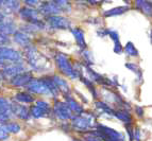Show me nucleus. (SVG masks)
Instances as JSON below:
<instances>
[{
  "label": "nucleus",
  "mask_w": 152,
  "mask_h": 141,
  "mask_svg": "<svg viewBox=\"0 0 152 141\" xmlns=\"http://www.w3.org/2000/svg\"><path fill=\"white\" fill-rule=\"evenodd\" d=\"M82 139H83V141H102L99 137L95 136V135H93V134H91V133L84 134Z\"/></svg>",
  "instance_id": "nucleus-34"
},
{
  "label": "nucleus",
  "mask_w": 152,
  "mask_h": 141,
  "mask_svg": "<svg viewBox=\"0 0 152 141\" xmlns=\"http://www.w3.org/2000/svg\"><path fill=\"white\" fill-rule=\"evenodd\" d=\"M21 8V2L17 0H3V3L1 5L0 10L7 15H12L18 13L19 9Z\"/></svg>",
  "instance_id": "nucleus-19"
},
{
  "label": "nucleus",
  "mask_w": 152,
  "mask_h": 141,
  "mask_svg": "<svg viewBox=\"0 0 152 141\" xmlns=\"http://www.w3.org/2000/svg\"><path fill=\"white\" fill-rule=\"evenodd\" d=\"M107 36L113 40L114 43V46L116 45H120V36L119 33L117 32L116 30H113V29H107Z\"/></svg>",
  "instance_id": "nucleus-32"
},
{
  "label": "nucleus",
  "mask_w": 152,
  "mask_h": 141,
  "mask_svg": "<svg viewBox=\"0 0 152 141\" xmlns=\"http://www.w3.org/2000/svg\"><path fill=\"white\" fill-rule=\"evenodd\" d=\"M12 40L18 47H20V48L23 49H26L27 47L32 45V41H33L31 35H29V34H27V33L23 32L20 30H16L14 32V34L12 35Z\"/></svg>",
  "instance_id": "nucleus-16"
},
{
  "label": "nucleus",
  "mask_w": 152,
  "mask_h": 141,
  "mask_svg": "<svg viewBox=\"0 0 152 141\" xmlns=\"http://www.w3.org/2000/svg\"><path fill=\"white\" fill-rule=\"evenodd\" d=\"M88 133L99 137L102 141H126V137L122 133L98 122L95 124V129Z\"/></svg>",
  "instance_id": "nucleus-4"
},
{
  "label": "nucleus",
  "mask_w": 152,
  "mask_h": 141,
  "mask_svg": "<svg viewBox=\"0 0 152 141\" xmlns=\"http://www.w3.org/2000/svg\"><path fill=\"white\" fill-rule=\"evenodd\" d=\"M134 7L136 10L140 11V12L146 15L147 17H151L152 15V3L150 1H142V0H137L134 2Z\"/></svg>",
  "instance_id": "nucleus-24"
},
{
  "label": "nucleus",
  "mask_w": 152,
  "mask_h": 141,
  "mask_svg": "<svg viewBox=\"0 0 152 141\" xmlns=\"http://www.w3.org/2000/svg\"><path fill=\"white\" fill-rule=\"evenodd\" d=\"M0 62L4 65L12 63L23 62V55L21 51L10 47V46H0Z\"/></svg>",
  "instance_id": "nucleus-7"
},
{
  "label": "nucleus",
  "mask_w": 152,
  "mask_h": 141,
  "mask_svg": "<svg viewBox=\"0 0 152 141\" xmlns=\"http://www.w3.org/2000/svg\"><path fill=\"white\" fill-rule=\"evenodd\" d=\"M0 71H1V73H2L5 78H9V80H10L13 76H17V74H19V73L26 71V64H25V62L7 64Z\"/></svg>",
  "instance_id": "nucleus-14"
},
{
  "label": "nucleus",
  "mask_w": 152,
  "mask_h": 141,
  "mask_svg": "<svg viewBox=\"0 0 152 141\" xmlns=\"http://www.w3.org/2000/svg\"><path fill=\"white\" fill-rule=\"evenodd\" d=\"M26 90L29 91L33 96H42V97H50V92L47 87V84L45 82L44 76L41 78H36L33 76L31 81L28 83V85L26 86Z\"/></svg>",
  "instance_id": "nucleus-8"
},
{
  "label": "nucleus",
  "mask_w": 152,
  "mask_h": 141,
  "mask_svg": "<svg viewBox=\"0 0 152 141\" xmlns=\"http://www.w3.org/2000/svg\"><path fill=\"white\" fill-rule=\"evenodd\" d=\"M31 118L42 119L51 115V104L44 99H35L34 104L29 107Z\"/></svg>",
  "instance_id": "nucleus-6"
},
{
  "label": "nucleus",
  "mask_w": 152,
  "mask_h": 141,
  "mask_svg": "<svg viewBox=\"0 0 152 141\" xmlns=\"http://www.w3.org/2000/svg\"><path fill=\"white\" fill-rule=\"evenodd\" d=\"M17 14L19 16V18L25 21V23H32L39 19H43L37 9L29 8V7H26V5H21V8L19 9Z\"/></svg>",
  "instance_id": "nucleus-10"
},
{
  "label": "nucleus",
  "mask_w": 152,
  "mask_h": 141,
  "mask_svg": "<svg viewBox=\"0 0 152 141\" xmlns=\"http://www.w3.org/2000/svg\"><path fill=\"white\" fill-rule=\"evenodd\" d=\"M131 7L130 5H118V7H114V8L107 9V10L103 11L102 16L104 18H110V17H115V16H120L124 13H127L128 11H130Z\"/></svg>",
  "instance_id": "nucleus-23"
},
{
  "label": "nucleus",
  "mask_w": 152,
  "mask_h": 141,
  "mask_svg": "<svg viewBox=\"0 0 152 141\" xmlns=\"http://www.w3.org/2000/svg\"><path fill=\"white\" fill-rule=\"evenodd\" d=\"M23 55V60H26V63L28 64L32 71L44 72L46 70L47 60H46L45 56L38 51V49L33 44L25 49V54Z\"/></svg>",
  "instance_id": "nucleus-3"
},
{
  "label": "nucleus",
  "mask_w": 152,
  "mask_h": 141,
  "mask_svg": "<svg viewBox=\"0 0 152 141\" xmlns=\"http://www.w3.org/2000/svg\"><path fill=\"white\" fill-rule=\"evenodd\" d=\"M51 113L54 116V118L61 121L62 123L64 122H69L71 117L74 116L68 106L61 99H54L53 104L51 105Z\"/></svg>",
  "instance_id": "nucleus-5"
},
{
  "label": "nucleus",
  "mask_w": 152,
  "mask_h": 141,
  "mask_svg": "<svg viewBox=\"0 0 152 141\" xmlns=\"http://www.w3.org/2000/svg\"><path fill=\"white\" fill-rule=\"evenodd\" d=\"M51 78L52 81L54 82L56 86L58 87V91L61 93L62 96H65V94H69L71 93V87L69 85V83L67 82L66 78H64V76H62L61 74H53V76H51Z\"/></svg>",
  "instance_id": "nucleus-17"
},
{
  "label": "nucleus",
  "mask_w": 152,
  "mask_h": 141,
  "mask_svg": "<svg viewBox=\"0 0 152 141\" xmlns=\"http://www.w3.org/2000/svg\"><path fill=\"white\" fill-rule=\"evenodd\" d=\"M53 62L58 73H61L62 76L69 78L70 80L79 78L78 73L74 67V63L71 62V57L68 54L62 51H56L53 55Z\"/></svg>",
  "instance_id": "nucleus-2"
},
{
  "label": "nucleus",
  "mask_w": 152,
  "mask_h": 141,
  "mask_svg": "<svg viewBox=\"0 0 152 141\" xmlns=\"http://www.w3.org/2000/svg\"><path fill=\"white\" fill-rule=\"evenodd\" d=\"M124 52L127 54L128 56H131V57H138L140 55V52H138V49L135 47V45L132 41H128L124 47Z\"/></svg>",
  "instance_id": "nucleus-27"
},
{
  "label": "nucleus",
  "mask_w": 152,
  "mask_h": 141,
  "mask_svg": "<svg viewBox=\"0 0 152 141\" xmlns=\"http://www.w3.org/2000/svg\"><path fill=\"white\" fill-rule=\"evenodd\" d=\"M54 2L56 3L62 13H70L72 11V3L66 0H56Z\"/></svg>",
  "instance_id": "nucleus-29"
},
{
  "label": "nucleus",
  "mask_w": 152,
  "mask_h": 141,
  "mask_svg": "<svg viewBox=\"0 0 152 141\" xmlns=\"http://www.w3.org/2000/svg\"><path fill=\"white\" fill-rule=\"evenodd\" d=\"M37 10L42 17H49L53 15H61L62 12L54 1H44L37 7Z\"/></svg>",
  "instance_id": "nucleus-12"
},
{
  "label": "nucleus",
  "mask_w": 152,
  "mask_h": 141,
  "mask_svg": "<svg viewBox=\"0 0 152 141\" xmlns=\"http://www.w3.org/2000/svg\"><path fill=\"white\" fill-rule=\"evenodd\" d=\"M11 102L4 97H0V113H10Z\"/></svg>",
  "instance_id": "nucleus-31"
},
{
  "label": "nucleus",
  "mask_w": 152,
  "mask_h": 141,
  "mask_svg": "<svg viewBox=\"0 0 152 141\" xmlns=\"http://www.w3.org/2000/svg\"><path fill=\"white\" fill-rule=\"evenodd\" d=\"M116 119H118L119 121H121L122 123H124L126 125H132L133 123V117H132L130 110H126V109H120V108H114L113 110V115Z\"/></svg>",
  "instance_id": "nucleus-22"
},
{
  "label": "nucleus",
  "mask_w": 152,
  "mask_h": 141,
  "mask_svg": "<svg viewBox=\"0 0 152 141\" xmlns=\"http://www.w3.org/2000/svg\"><path fill=\"white\" fill-rule=\"evenodd\" d=\"M32 78H33L32 71L26 70L23 72L17 74V76L11 78L9 80V83L11 84L12 87H15V88H26V86L28 85V83L30 82Z\"/></svg>",
  "instance_id": "nucleus-13"
},
{
  "label": "nucleus",
  "mask_w": 152,
  "mask_h": 141,
  "mask_svg": "<svg viewBox=\"0 0 152 141\" xmlns=\"http://www.w3.org/2000/svg\"><path fill=\"white\" fill-rule=\"evenodd\" d=\"M5 18H7V16H5V14L2 12V11L0 10V23H2V21L5 19Z\"/></svg>",
  "instance_id": "nucleus-39"
},
{
  "label": "nucleus",
  "mask_w": 152,
  "mask_h": 141,
  "mask_svg": "<svg viewBox=\"0 0 152 141\" xmlns=\"http://www.w3.org/2000/svg\"><path fill=\"white\" fill-rule=\"evenodd\" d=\"M71 34L74 36L75 40H76V44L78 46V48L80 51L86 50L87 49V44L86 39H85V34H84V31L82 30L80 27H75V28H71Z\"/></svg>",
  "instance_id": "nucleus-18"
},
{
  "label": "nucleus",
  "mask_w": 152,
  "mask_h": 141,
  "mask_svg": "<svg viewBox=\"0 0 152 141\" xmlns=\"http://www.w3.org/2000/svg\"><path fill=\"white\" fill-rule=\"evenodd\" d=\"M11 43V37L10 36L3 35L0 33V46H8Z\"/></svg>",
  "instance_id": "nucleus-36"
},
{
  "label": "nucleus",
  "mask_w": 152,
  "mask_h": 141,
  "mask_svg": "<svg viewBox=\"0 0 152 141\" xmlns=\"http://www.w3.org/2000/svg\"><path fill=\"white\" fill-rule=\"evenodd\" d=\"M39 3H41V1H37V0H33V1L26 0V1H23V5L29 7V8H34V9H37V7L39 5Z\"/></svg>",
  "instance_id": "nucleus-35"
},
{
  "label": "nucleus",
  "mask_w": 152,
  "mask_h": 141,
  "mask_svg": "<svg viewBox=\"0 0 152 141\" xmlns=\"http://www.w3.org/2000/svg\"><path fill=\"white\" fill-rule=\"evenodd\" d=\"M35 99H36L35 97L33 96V94H31V93L27 90L17 91V92L14 94V101L19 104H23V105H29V104L32 105V104L35 102Z\"/></svg>",
  "instance_id": "nucleus-20"
},
{
  "label": "nucleus",
  "mask_w": 152,
  "mask_h": 141,
  "mask_svg": "<svg viewBox=\"0 0 152 141\" xmlns=\"http://www.w3.org/2000/svg\"><path fill=\"white\" fill-rule=\"evenodd\" d=\"M96 123V113L91 110H85L80 115H74L69 120L70 131L82 135L93 131Z\"/></svg>",
  "instance_id": "nucleus-1"
},
{
  "label": "nucleus",
  "mask_w": 152,
  "mask_h": 141,
  "mask_svg": "<svg viewBox=\"0 0 152 141\" xmlns=\"http://www.w3.org/2000/svg\"><path fill=\"white\" fill-rule=\"evenodd\" d=\"M97 33H98V35H99V36H101V37H104V36H107V29H105V28L99 29V30L97 31Z\"/></svg>",
  "instance_id": "nucleus-38"
},
{
  "label": "nucleus",
  "mask_w": 152,
  "mask_h": 141,
  "mask_svg": "<svg viewBox=\"0 0 152 141\" xmlns=\"http://www.w3.org/2000/svg\"><path fill=\"white\" fill-rule=\"evenodd\" d=\"M71 141H83L82 138H77V137H74V138L71 139Z\"/></svg>",
  "instance_id": "nucleus-40"
},
{
  "label": "nucleus",
  "mask_w": 152,
  "mask_h": 141,
  "mask_svg": "<svg viewBox=\"0 0 152 141\" xmlns=\"http://www.w3.org/2000/svg\"><path fill=\"white\" fill-rule=\"evenodd\" d=\"M10 113H11V115L15 116L16 118L21 121H29L31 119L28 106L23 105V104H19V103H17V102H15V101L11 102Z\"/></svg>",
  "instance_id": "nucleus-11"
},
{
  "label": "nucleus",
  "mask_w": 152,
  "mask_h": 141,
  "mask_svg": "<svg viewBox=\"0 0 152 141\" xmlns=\"http://www.w3.org/2000/svg\"><path fill=\"white\" fill-rule=\"evenodd\" d=\"M17 30V27H16L15 21L13 19H8L5 18L2 23H0V33L3 34V35L7 36H12L14 34V32Z\"/></svg>",
  "instance_id": "nucleus-21"
},
{
  "label": "nucleus",
  "mask_w": 152,
  "mask_h": 141,
  "mask_svg": "<svg viewBox=\"0 0 152 141\" xmlns=\"http://www.w3.org/2000/svg\"><path fill=\"white\" fill-rule=\"evenodd\" d=\"M46 25L53 30H69L71 29L72 23L68 17L63 15H53L45 18Z\"/></svg>",
  "instance_id": "nucleus-9"
},
{
  "label": "nucleus",
  "mask_w": 152,
  "mask_h": 141,
  "mask_svg": "<svg viewBox=\"0 0 152 141\" xmlns=\"http://www.w3.org/2000/svg\"><path fill=\"white\" fill-rule=\"evenodd\" d=\"M126 67H127V69H129L130 71H132V72L134 73L135 76H136L138 78H140V80L142 78V70L140 69V67L137 65V64L127 63L126 64Z\"/></svg>",
  "instance_id": "nucleus-30"
},
{
  "label": "nucleus",
  "mask_w": 152,
  "mask_h": 141,
  "mask_svg": "<svg viewBox=\"0 0 152 141\" xmlns=\"http://www.w3.org/2000/svg\"><path fill=\"white\" fill-rule=\"evenodd\" d=\"M79 78H80V81H81L82 83L85 85V87H86L87 89H88V91L91 93V96H93V98L94 99H98L99 98V92H98V90H97V88H96V86H95V83H93L89 78H87L85 76H79Z\"/></svg>",
  "instance_id": "nucleus-25"
},
{
  "label": "nucleus",
  "mask_w": 152,
  "mask_h": 141,
  "mask_svg": "<svg viewBox=\"0 0 152 141\" xmlns=\"http://www.w3.org/2000/svg\"><path fill=\"white\" fill-rule=\"evenodd\" d=\"M3 3V0H0V8H1V5H2Z\"/></svg>",
  "instance_id": "nucleus-41"
},
{
  "label": "nucleus",
  "mask_w": 152,
  "mask_h": 141,
  "mask_svg": "<svg viewBox=\"0 0 152 141\" xmlns=\"http://www.w3.org/2000/svg\"><path fill=\"white\" fill-rule=\"evenodd\" d=\"M4 127H5V129L8 131L9 134H14V135L18 134L21 131V125L18 123L17 121L10 120L9 122H7V123L4 124Z\"/></svg>",
  "instance_id": "nucleus-28"
},
{
  "label": "nucleus",
  "mask_w": 152,
  "mask_h": 141,
  "mask_svg": "<svg viewBox=\"0 0 152 141\" xmlns=\"http://www.w3.org/2000/svg\"><path fill=\"white\" fill-rule=\"evenodd\" d=\"M10 138V134L5 129L4 124H0V141H7Z\"/></svg>",
  "instance_id": "nucleus-33"
},
{
  "label": "nucleus",
  "mask_w": 152,
  "mask_h": 141,
  "mask_svg": "<svg viewBox=\"0 0 152 141\" xmlns=\"http://www.w3.org/2000/svg\"><path fill=\"white\" fill-rule=\"evenodd\" d=\"M95 106H96L97 110L101 111V113H107V115H111V116L113 115L114 108H113L109 103L104 102V101L97 100L96 103H95Z\"/></svg>",
  "instance_id": "nucleus-26"
},
{
  "label": "nucleus",
  "mask_w": 152,
  "mask_h": 141,
  "mask_svg": "<svg viewBox=\"0 0 152 141\" xmlns=\"http://www.w3.org/2000/svg\"><path fill=\"white\" fill-rule=\"evenodd\" d=\"M63 97V101L66 103V105L68 106V108L70 109V111L72 113V115H80V113H84L85 108L81 105V103L72 96V93L69 94H65Z\"/></svg>",
  "instance_id": "nucleus-15"
},
{
  "label": "nucleus",
  "mask_w": 152,
  "mask_h": 141,
  "mask_svg": "<svg viewBox=\"0 0 152 141\" xmlns=\"http://www.w3.org/2000/svg\"><path fill=\"white\" fill-rule=\"evenodd\" d=\"M135 113H136V115L140 118H142V117H144L145 115V110L142 107H140V106H135Z\"/></svg>",
  "instance_id": "nucleus-37"
}]
</instances>
